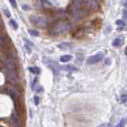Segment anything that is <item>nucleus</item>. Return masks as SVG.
Instances as JSON below:
<instances>
[{"label":"nucleus","mask_w":127,"mask_h":127,"mask_svg":"<svg viewBox=\"0 0 127 127\" xmlns=\"http://www.w3.org/2000/svg\"><path fill=\"white\" fill-rule=\"evenodd\" d=\"M82 4H84L88 9L93 10V11H94V10H96L97 7H98L97 2H96L95 0H83Z\"/></svg>","instance_id":"0eeeda50"},{"label":"nucleus","mask_w":127,"mask_h":127,"mask_svg":"<svg viewBox=\"0 0 127 127\" xmlns=\"http://www.w3.org/2000/svg\"><path fill=\"white\" fill-rule=\"evenodd\" d=\"M0 60L2 61V63L4 64V66L9 70H14L15 69V62L13 58L9 56H7L5 54H1L0 55Z\"/></svg>","instance_id":"7ed1b4c3"},{"label":"nucleus","mask_w":127,"mask_h":127,"mask_svg":"<svg viewBox=\"0 0 127 127\" xmlns=\"http://www.w3.org/2000/svg\"><path fill=\"white\" fill-rule=\"evenodd\" d=\"M33 101H34V104H35V105H38V104H39V97H38L37 95H34Z\"/></svg>","instance_id":"a211bd4d"},{"label":"nucleus","mask_w":127,"mask_h":127,"mask_svg":"<svg viewBox=\"0 0 127 127\" xmlns=\"http://www.w3.org/2000/svg\"><path fill=\"white\" fill-rule=\"evenodd\" d=\"M70 24L67 21H57L56 22L51 29V32L53 34H63L70 30Z\"/></svg>","instance_id":"f257e3e1"},{"label":"nucleus","mask_w":127,"mask_h":127,"mask_svg":"<svg viewBox=\"0 0 127 127\" xmlns=\"http://www.w3.org/2000/svg\"><path fill=\"white\" fill-rule=\"evenodd\" d=\"M30 21L33 26L39 28H46L48 25V21L44 16L40 15H32L30 16Z\"/></svg>","instance_id":"f03ea898"},{"label":"nucleus","mask_w":127,"mask_h":127,"mask_svg":"<svg viewBox=\"0 0 127 127\" xmlns=\"http://www.w3.org/2000/svg\"><path fill=\"white\" fill-rule=\"evenodd\" d=\"M29 71L31 72V73H32V74H35V75H39L40 74V69L38 68V67H30L29 68Z\"/></svg>","instance_id":"1a4fd4ad"},{"label":"nucleus","mask_w":127,"mask_h":127,"mask_svg":"<svg viewBox=\"0 0 127 127\" xmlns=\"http://www.w3.org/2000/svg\"><path fill=\"white\" fill-rule=\"evenodd\" d=\"M82 1L83 0H73V15L76 19H77L79 16Z\"/></svg>","instance_id":"39448f33"},{"label":"nucleus","mask_w":127,"mask_h":127,"mask_svg":"<svg viewBox=\"0 0 127 127\" xmlns=\"http://www.w3.org/2000/svg\"><path fill=\"white\" fill-rule=\"evenodd\" d=\"M6 37L4 36V35H2V34H0V45H6Z\"/></svg>","instance_id":"f8f14e48"},{"label":"nucleus","mask_w":127,"mask_h":127,"mask_svg":"<svg viewBox=\"0 0 127 127\" xmlns=\"http://www.w3.org/2000/svg\"><path fill=\"white\" fill-rule=\"evenodd\" d=\"M125 55H126V56H127V49H126V50H125Z\"/></svg>","instance_id":"4be33fe9"},{"label":"nucleus","mask_w":127,"mask_h":127,"mask_svg":"<svg viewBox=\"0 0 127 127\" xmlns=\"http://www.w3.org/2000/svg\"><path fill=\"white\" fill-rule=\"evenodd\" d=\"M116 24L118 26H120V27H124V26L126 25V23L123 20H117L116 21Z\"/></svg>","instance_id":"ddd939ff"},{"label":"nucleus","mask_w":127,"mask_h":127,"mask_svg":"<svg viewBox=\"0 0 127 127\" xmlns=\"http://www.w3.org/2000/svg\"><path fill=\"white\" fill-rule=\"evenodd\" d=\"M122 43H123V37L122 36H119V37H117L113 41V46H115V47H120V46L122 45Z\"/></svg>","instance_id":"6e6552de"},{"label":"nucleus","mask_w":127,"mask_h":127,"mask_svg":"<svg viewBox=\"0 0 127 127\" xmlns=\"http://www.w3.org/2000/svg\"><path fill=\"white\" fill-rule=\"evenodd\" d=\"M3 11H4V13L6 14L7 17H11V13H10V12H9V10H8L7 8H4V9H3Z\"/></svg>","instance_id":"f3484780"},{"label":"nucleus","mask_w":127,"mask_h":127,"mask_svg":"<svg viewBox=\"0 0 127 127\" xmlns=\"http://www.w3.org/2000/svg\"><path fill=\"white\" fill-rule=\"evenodd\" d=\"M122 15H123V21L127 23V10H124L123 13H122Z\"/></svg>","instance_id":"dca6fc26"},{"label":"nucleus","mask_w":127,"mask_h":127,"mask_svg":"<svg viewBox=\"0 0 127 127\" xmlns=\"http://www.w3.org/2000/svg\"><path fill=\"white\" fill-rule=\"evenodd\" d=\"M6 76H7V79L12 83L13 85H18L19 83L18 76H17V75H16V73H15L14 70H9V69H7Z\"/></svg>","instance_id":"20e7f679"},{"label":"nucleus","mask_w":127,"mask_h":127,"mask_svg":"<svg viewBox=\"0 0 127 127\" xmlns=\"http://www.w3.org/2000/svg\"><path fill=\"white\" fill-rule=\"evenodd\" d=\"M103 57H104V54H103V53H98V54H96L95 56L90 57L89 58H88V60H87V63L91 64V65H92V64H95V63H97V62H99Z\"/></svg>","instance_id":"423d86ee"},{"label":"nucleus","mask_w":127,"mask_h":127,"mask_svg":"<svg viewBox=\"0 0 127 127\" xmlns=\"http://www.w3.org/2000/svg\"><path fill=\"white\" fill-rule=\"evenodd\" d=\"M124 125H125V121H124V120H121V121L116 125V127H124Z\"/></svg>","instance_id":"2eb2a0df"},{"label":"nucleus","mask_w":127,"mask_h":127,"mask_svg":"<svg viewBox=\"0 0 127 127\" xmlns=\"http://www.w3.org/2000/svg\"><path fill=\"white\" fill-rule=\"evenodd\" d=\"M123 5H124V7L126 8L127 10V0H123Z\"/></svg>","instance_id":"412c9836"},{"label":"nucleus","mask_w":127,"mask_h":127,"mask_svg":"<svg viewBox=\"0 0 127 127\" xmlns=\"http://www.w3.org/2000/svg\"><path fill=\"white\" fill-rule=\"evenodd\" d=\"M126 99H127V95H121V101L125 102V101H126Z\"/></svg>","instance_id":"aec40b11"},{"label":"nucleus","mask_w":127,"mask_h":127,"mask_svg":"<svg viewBox=\"0 0 127 127\" xmlns=\"http://www.w3.org/2000/svg\"><path fill=\"white\" fill-rule=\"evenodd\" d=\"M29 32H30L32 35H33V36H38V35H39V32H38L37 31H35V30H30Z\"/></svg>","instance_id":"4468645a"},{"label":"nucleus","mask_w":127,"mask_h":127,"mask_svg":"<svg viewBox=\"0 0 127 127\" xmlns=\"http://www.w3.org/2000/svg\"><path fill=\"white\" fill-rule=\"evenodd\" d=\"M95 1H96V2H98V1H100V0H95Z\"/></svg>","instance_id":"5701e85b"},{"label":"nucleus","mask_w":127,"mask_h":127,"mask_svg":"<svg viewBox=\"0 0 127 127\" xmlns=\"http://www.w3.org/2000/svg\"><path fill=\"white\" fill-rule=\"evenodd\" d=\"M10 1V3L12 4V6L14 7V8H16V1L15 0H9Z\"/></svg>","instance_id":"6ab92c4d"},{"label":"nucleus","mask_w":127,"mask_h":127,"mask_svg":"<svg viewBox=\"0 0 127 127\" xmlns=\"http://www.w3.org/2000/svg\"><path fill=\"white\" fill-rule=\"evenodd\" d=\"M71 59H72V57L69 56V55L62 56V57H60V61H61V62H68V61H70Z\"/></svg>","instance_id":"9d476101"},{"label":"nucleus","mask_w":127,"mask_h":127,"mask_svg":"<svg viewBox=\"0 0 127 127\" xmlns=\"http://www.w3.org/2000/svg\"><path fill=\"white\" fill-rule=\"evenodd\" d=\"M10 24H11V26L13 27L14 30H17V28H18V25H17V23L15 22V20H13V19H11V20H10Z\"/></svg>","instance_id":"9b49d317"}]
</instances>
